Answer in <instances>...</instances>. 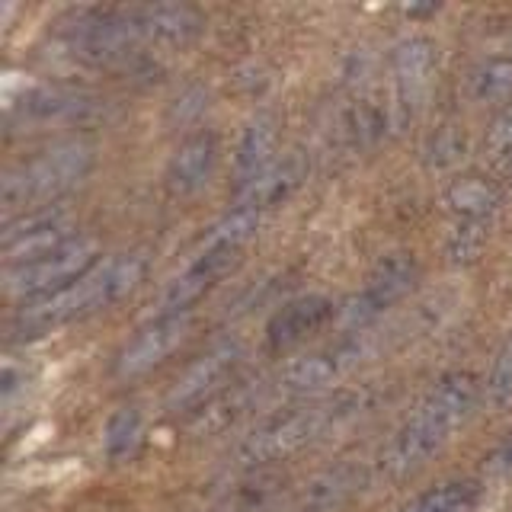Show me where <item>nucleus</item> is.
Here are the masks:
<instances>
[{
  "label": "nucleus",
  "mask_w": 512,
  "mask_h": 512,
  "mask_svg": "<svg viewBox=\"0 0 512 512\" xmlns=\"http://www.w3.org/2000/svg\"><path fill=\"white\" fill-rule=\"evenodd\" d=\"M144 272H148V256L144 253H119L109 260L96 263L87 276H80L64 292L23 304L10 320L13 340H32V336H45L58 327H68L74 320H84L90 314H100L112 304H119L125 295H132L141 285Z\"/></svg>",
  "instance_id": "1"
},
{
  "label": "nucleus",
  "mask_w": 512,
  "mask_h": 512,
  "mask_svg": "<svg viewBox=\"0 0 512 512\" xmlns=\"http://www.w3.org/2000/svg\"><path fill=\"white\" fill-rule=\"evenodd\" d=\"M480 400V384L471 372H452L432 388L410 420L384 445L378 468L384 477L400 480L423 468V464L452 439V432L468 420Z\"/></svg>",
  "instance_id": "2"
},
{
  "label": "nucleus",
  "mask_w": 512,
  "mask_h": 512,
  "mask_svg": "<svg viewBox=\"0 0 512 512\" xmlns=\"http://www.w3.org/2000/svg\"><path fill=\"white\" fill-rule=\"evenodd\" d=\"M96 151L84 138L74 141H58L52 148L39 151L36 157L23 160L13 170L4 173L0 183V205L4 212H16L23 208V215L48 208V202H58L64 192H71L87 180L93 170Z\"/></svg>",
  "instance_id": "3"
},
{
  "label": "nucleus",
  "mask_w": 512,
  "mask_h": 512,
  "mask_svg": "<svg viewBox=\"0 0 512 512\" xmlns=\"http://www.w3.org/2000/svg\"><path fill=\"white\" fill-rule=\"evenodd\" d=\"M362 407L359 394H340L330 400H314V404L295 407L282 416H272L260 429L237 445V458L244 464H269L295 455L298 448L311 445L324 436L327 429L346 423L352 413Z\"/></svg>",
  "instance_id": "4"
},
{
  "label": "nucleus",
  "mask_w": 512,
  "mask_h": 512,
  "mask_svg": "<svg viewBox=\"0 0 512 512\" xmlns=\"http://www.w3.org/2000/svg\"><path fill=\"white\" fill-rule=\"evenodd\" d=\"M100 263L96 260V240L93 237H77L68 247L45 256L39 263H29L20 269H7L4 276V295L10 301L20 304H32L42 298H52L58 292H64L68 285H74L80 276Z\"/></svg>",
  "instance_id": "5"
},
{
  "label": "nucleus",
  "mask_w": 512,
  "mask_h": 512,
  "mask_svg": "<svg viewBox=\"0 0 512 512\" xmlns=\"http://www.w3.org/2000/svg\"><path fill=\"white\" fill-rule=\"evenodd\" d=\"M416 279H420V266H416L413 253H388L372 266L365 285L340 308V327L359 330L368 327L375 317L407 298L413 292Z\"/></svg>",
  "instance_id": "6"
},
{
  "label": "nucleus",
  "mask_w": 512,
  "mask_h": 512,
  "mask_svg": "<svg viewBox=\"0 0 512 512\" xmlns=\"http://www.w3.org/2000/svg\"><path fill=\"white\" fill-rule=\"evenodd\" d=\"M77 237L80 234H74V218L68 208H39V212L20 215L4 228V263L7 269L39 263L45 256L64 250Z\"/></svg>",
  "instance_id": "7"
},
{
  "label": "nucleus",
  "mask_w": 512,
  "mask_h": 512,
  "mask_svg": "<svg viewBox=\"0 0 512 512\" xmlns=\"http://www.w3.org/2000/svg\"><path fill=\"white\" fill-rule=\"evenodd\" d=\"M244 356V343L240 340H224L218 346H212L192 362L186 372L176 378V384L167 394V410H186V407H196L208 397L212 400L215 391L221 388V381L231 375V368L240 362Z\"/></svg>",
  "instance_id": "8"
},
{
  "label": "nucleus",
  "mask_w": 512,
  "mask_h": 512,
  "mask_svg": "<svg viewBox=\"0 0 512 512\" xmlns=\"http://www.w3.org/2000/svg\"><path fill=\"white\" fill-rule=\"evenodd\" d=\"M359 359H362L359 340L330 346V349H317V352H308V356L295 359L292 365H285L279 384H282V391H292V394H317V391L330 388V384H336L343 375H349L352 368L359 365Z\"/></svg>",
  "instance_id": "9"
},
{
  "label": "nucleus",
  "mask_w": 512,
  "mask_h": 512,
  "mask_svg": "<svg viewBox=\"0 0 512 512\" xmlns=\"http://www.w3.org/2000/svg\"><path fill=\"white\" fill-rule=\"evenodd\" d=\"M186 333H189V314L186 317H154L151 324L141 327L116 356V375L138 378L144 372H151L154 365L164 362L170 352L186 340Z\"/></svg>",
  "instance_id": "10"
},
{
  "label": "nucleus",
  "mask_w": 512,
  "mask_h": 512,
  "mask_svg": "<svg viewBox=\"0 0 512 512\" xmlns=\"http://www.w3.org/2000/svg\"><path fill=\"white\" fill-rule=\"evenodd\" d=\"M237 260V253H196L186 272H180L157 298V317H186L192 304L205 298L224 272H228Z\"/></svg>",
  "instance_id": "11"
},
{
  "label": "nucleus",
  "mask_w": 512,
  "mask_h": 512,
  "mask_svg": "<svg viewBox=\"0 0 512 512\" xmlns=\"http://www.w3.org/2000/svg\"><path fill=\"white\" fill-rule=\"evenodd\" d=\"M100 112V100L87 90L71 87H39L29 90L13 106V116L23 125H48V122H87Z\"/></svg>",
  "instance_id": "12"
},
{
  "label": "nucleus",
  "mask_w": 512,
  "mask_h": 512,
  "mask_svg": "<svg viewBox=\"0 0 512 512\" xmlns=\"http://www.w3.org/2000/svg\"><path fill=\"white\" fill-rule=\"evenodd\" d=\"M336 304L324 295H304L288 301L282 311H276V317L269 320L266 340L272 349H292L298 343H304L308 336H314L317 330H324L330 320H336Z\"/></svg>",
  "instance_id": "13"
},
{
  "label": "nucleus",
  "mask_w": 512,
  "mask_h": 512,
  "mask_svg": "<svg viewBox=\"0 0 512 512\" xmlns=\"http://www.w3.org/2000/svg\"><path fill=\"white\" fill-rule=\"evenodd\" d=\"M436 45L423 36L404 39L391 52V77L397 87V109L420 103V96L429 90L432 74H436Z\"/></svg>",
  "instance_id": "14"
},
{
  "label": "nucleus",
  "mask_w": 512,
  "mask_h": 512,
  "mask_svg": "<svg viewBox=\"0 0 512 512\" xmlns=\"http://www.w3.org/2000/svg\"><path fill=\"white\" fill-rule=\"evenodd\" d=\"M144 45H186L202 32L205 20L189 4H144L132 7Z\"/></svg>",
  "instance_id": "15"
},
{
  "label": "nucleus",
  "mask_w": 512,
  "mask_h": 512,
  "mask_svg": "<svg viewBox=\"0 0 512 512\" xmlns=\"http://www.w3.org/2000/svg\"><path fill=\"white\" fill-rule=\"evenodd\" d=\"M218 164V138L212 132L189 135L180 148L173 151L167 164V189L173 196H192L199 192Z\"/></svg>",
  "instance_id": "16"
},
{
  "label": "nucleus",
  "mask_w": 512,
  "mask_h": 512,
  "mask_svg": "<svg viewBox=\"0 0 512 512\" xmlns=\"http://www.w3.org/2000/svg\"><path fill=\"white\" fill-rule=\"evenodd\" d=\"M304 176H308V160H304L301 151H288L260 176V180H253L247 189L237 192V208H250V212L263 215L266 208H276L292 196L304 183Z\"/></svg>",
  "instance_id": "17"
},
{
  "label": "nucleus",
  "mask_w": 512,
  "mask_h": 512,
  "mask_svg": "<svg viewBox=\"0 0 512 512\" xmlns=\"http://www.w3.org/2000/svg\"><path fill=\"white\" fill-rule=\"evenodd\" d=\"M276 144H279V132H276V122L269 116H256L244 125V132L237 138V148H234V189H247L253 180L276 164Z\"/></svg>",
  "instance_id": "18"
},
{
  "label": "nucleus",
  "mask_w": 512,
  "mask_h": 512,
  "mask_svg": "<svg viewBox=\"0 0 512 512\" xmlns=\"http://www.w3.org/2000/svg\"><path fill=\"white\" fill-rule=\"evenodd\" d=\"M362 484V471H356L352 464H343V468L320 474L317 480H311L308 490H304L295 506L288 512H336L340 509L356 487Z\"/></svg>",
  "instance_id": "19"
},
{
  "label": "nucleus",
  "mask_w": 512,
  "mask_h": 512,
  "mask_svg": "<svg viewBox=\"0 0 512 512\" xmlns=\"http://www.w3.org/2000/svg\"><path fill=\"white\" fill-rule=\"evenodd\" d=\"M503 196L484 176H464V180L452 183L445 192V205L458 215V221L484 224L496 208H500Z\"/></svg>",
  "instance_id": "20"
},
{
  "label": "nucleus",
  "mask_w": 512,
  "mask_h": 512,
  "mask_svg": "<svg viewBox=\"0 0 512 512\" xmlns=\"http://www.w3.org/2000/svg\"><path fill=\"white\" fill-rule=\"evenodd\" d=\"M477 503H480V487L474 480H445V484L413 496L397 512H474Z\"/></svg>",
  "instance_id": "21"
},
{
  "label": "nucleus",
  "mask_w": 512,
  "mask_h": 512,
  "mask_svg": "<svg viewBox=\"0 0 512 512\" xmlns=\"http://www.w3.org/2000/svg\"><path fill=\"white\" fill-rule=\"evenodd\" d=\"M260 228V212L250 208H234L231 215H224L218 224L208 228V234L199 240L196 253H240L247 240Z\"/></svg>",
  "instance_id": "22"
},
{
  "label": "nucleus",
  "mask_w": 512,
  "mask_h": 512,
  "mask_svg": "<svg viewBox=\"0 0 512 512\" xmlns=\"http://www.w3.org/2000/svg\"><path fill=\"white\" fill-rule=\"evenodd\" d=\"M141 436H144V420L135 407H119L116 413L106 420V429H103V455L119 464V461H128L141 445Z\"/></svg>",
  "instance_id": "23"
},
{
  "label": "nucleus",
  "mask_w": 512,
  "mask_h": 512,
  "mask_svg": "<svg viewBox=\"0 0 512 512\" xmlns=\"http://www.w3.org/2000/svg\"><path fill=\"white\" fill-rule=\"evenodd\" d=\"M256 400V391L247 388V384H237L231 391H218L208 404L202 407V413L196 416L192 429L196 432H218V429H228L240 413H247Z\"/></svg>",
  "instance_id": "24"
},
{
  "label": "nucleus",
  "mask_w": 512,
  "mask_h": 512,
  "mask_svg": "<svg viewBox=\"0 0 512 512\" xmlns=\"http://www.w3.org/2000/svg\"><path fill=\"white\" fill-rule=\"evenodd\" d=\"M468 93L477 103H503L512 100V58L480 61L468 77Z\"/></svg>",
  "instance_id": "25"
},
{
  "label": "nucleus",
  "mask_w": 512,
  "mask_h": 512,
  "mask_svg": "<svg viewBox=\"0 0 512 512\" xmlns=\"http://www.w3.org/2000/svg\"><path fill=\"white\" fill-rule=\"evenodd\" d=\"M484 154L496 170L512 176V106H506L500 116L493 119L490 132L484 138Z\"/></svg>",
  "instance_id": "26"
},
{
  "label": "nucleus",
  "mask_w": 512,
  "mask_h": 512,
  "mask_svg": "<svg viewBox=\"0 0 512 512\" xmlns=\"http://www.w3.org/2000/svg\"><path fill=\"white\" fill-rule=\"evenodd\" d=\"M487 400L496 410L512 407V343H506L500 356L493 359L487 378Z\"/></svg>",
  "instance_id": "27"
},
{
  "label": "nucleus",
  "mask_w": 512,
  "mask_h": 512,
  "mask_svg": "<svg viewBox=\"0 0 512 512\" xmlns=\"http://www.w3.org/2000/svg\"><path fill=\"white\" fill-rule=\"evenodd\" d=\"M452 256L455 260H474L484 247V224H471V221H461L455 234H452Z\"/></svg>",
  "instance_id": "28"
},
{
  "label": "nucleus",
  "mask_w": 512,
  "mask_h": 512,
  "mask_svg": "<svg viewBox=\"0 0 512 512\" xmlns=\"http://www.w3.org/2000/svg\"><path fill=\"white\" fill-rule=\"evenodd\" d=\"M461 151H464V138H458L455 128H442V132L429 141V154L436 157V164H452Z\"/></svg>",
  "instance_id": "29"
},
{
  "label": "nucleus",
  "mask_w": 512,
  "mask_h": 512,
  "mask_svg": "<svg viewBox=\"0 0 512 512\" xmlns=\"http://www.w3.org/2000/svg\"><path fill=\"white\" fill-rule=\"evenodd\" d=\"M490 468H500V471H512V439L503 445V448H496V455L490 458Z\"/></svg>",
  "instance_id": "30"
}]
</instances>
